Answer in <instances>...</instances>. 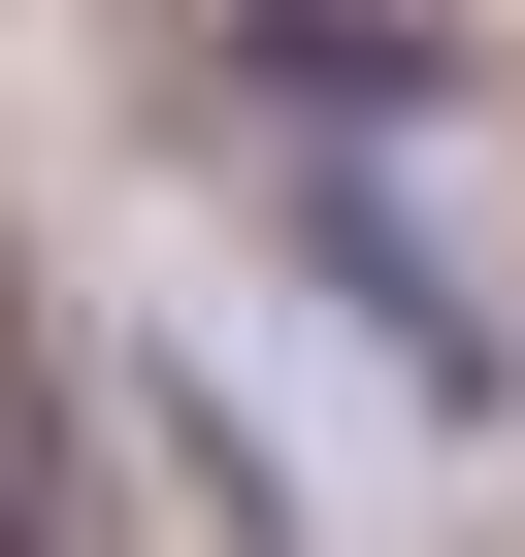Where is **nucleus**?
Here are the masks:
<instances>
[{
    "instance_id": "1",
    "label": "nucleus",
    "mask_w": 525,
    "mask_h": 557,
    "mask_svg": "<svg viewBox=\"0 0 525 557\" xmlns=\"http://www.w3.org/2000/svg\"><path fill=\"white\" fill-rule=\"evenodd\" d=\"M0 492H34V329H0Z\"/></svg>"
},
{
    "instance_id": "2",
    "label": "nucleus",
    "mask_w": 525,
    "mask_h": 557,
    "mask_svg": "<svg viewBox=\"0 0 525 557\" xmlns=\"http://www.w3.org/2000/svg\"><path fill=\"white\" fill-rule=\"evenodd\" d=\"M0 557H66V524H34V492H0Z\"/></svg>"
}]
</instances>
